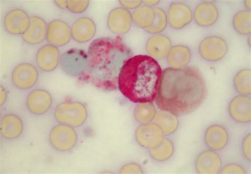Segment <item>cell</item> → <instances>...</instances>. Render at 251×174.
<instances>
[{
	"mask_svg": "<svg viewBox=\"0 0 251 174\" xmlns=\"http://www.w3.org/2000/svg\"><path fill=\"white\" fill-rule=\"evenodd\" d=\"M122 174H143L141 167L136 164H129L124 166L122 170Z\"/></svg>",
	"mask_w": 251,
	"mask_h": 174,
	"instance_id": "836d02e7",
	"label": "cell"
},
{
	"mask_svg": "<svg viewBox=\"0 0 251 174\" xmlns=\"http://www.w3.org/2000/svg\"><path fill=\"white\" fill-rule=\"evenodd\" d=\"M171 48L170 39L160 33L150 37L146 45V50L150 56L159 60L167 56Z\"/></svg>",
	"mask_w": 251,
	"mask_h": 174,
	"instance_id": "44dd1931",
	"label": "cell"
},
{
	"mask_svg": "<svg viewBox=\"0 0 251 174\" xmlns=\"http://www.w3.org/2000/svg\"><path fill=\"white\" fill-rule=\"evenodd\" d=\"M231 118L236 123L248 124L251 121V99L249 96L235 97L228 106Z\"/></svg>",
	"mask_w": 251,
	"mask_h": 174,
	"instance_id": "5bb4252c",
	"label": "cell"
},
{
	"mask_svg": "<svg viewBox=\"0 0 251 174\" xmlns=\"http://www.w3.org/2000/svg\"><path fill=\"white\" fill-rule=\"evenodd\" d=\"M204 143L210 150L220 151L227 146L229 134L224 126L214 124L208 127L204 133Z\"/></svg>",
	"mask_w": 251,
	"mask_h": 174,
	"instance_id": "9a60e30c",
	"label": "cell"
},
{
	"mask_svg": "<svg viewBox=\"0 0 251 174\" xmlns=\"http://www.w3.org/2000/svg\"><path fill=\"white\" fill-rule=\"evenodd\" d=\"M38 72L34 65L29 63H22L16 66L12 73L13 83L17 88L29 89L37 82Z\"/></svg>",
	"mask_w": 251,
	"mask_h": 174,
	"instance_id": "ba28073f",
	"label": "cell"
},
{
	"mask_svg": "<svg viewBox=\"0 0 251 174\" xmlns=\"http://www.w3.org/2000/svg\"><path fill=\"white\" fill-rule=\"evenodd\" d=\"M133 18L130 11L120 7L112 10L108 15V27L115 34L124 35L131 29Z\"/></svg>",
	"mask_w": 251,
	"mask_h": 174,
	"instance_id": "9c48e42d",
	"label": "cell"
},
{
	"mask_svg": "<svg viewBox=\"0 0 251 174\" xmlns=\"http://www.w3.org/2000/svg\"><path fill=\"white\" fill-rule=\"evenodd\" d=\"M28 110L36 115H42L47 112L52 104L50 94L46 90L37 89L32 91L27 98Z\"/></svg>",
	"mask_w": 251,
	"mask_h": 174,
	"instance_id": "ac0fdd59",
	"label": "cell"
},
{
	"mask_svg": "<svg viewBox=\"0 0 251 174\" xmlns=\"http://www.w3.org/2000/svg\"><path fill=\"white\" fill-rule=\"evenodd\" d=\"M71 38V29L67 23L56 19L49 24L46 40L49 44L62 47L69 43Z\"/></svg>",
	"mask_w": 251,
	"mask_h": 174,
	"instance_id": "30bf717a",
	"label": "cell"
},
{
	"mask_svg": "<svg viewBox=\"0 0 251 174\" xmlns=\"http://www.w3.org/2000/svg\"><path fill=\"white\" fill-rule=\"evenodd\" d=\"M30 17L24 10L19 9L10 11L4 18V26L6 31L13 35H23L27 30Z\"/></svg>",
	"mask_w": 251,
	"mask_h": 174,
	"instance_id": "8fae6325",
	"label": "cell"
},
{
	"mask_svg": "<svg viewBox=\"0 0 251 174\" xmlns=\"http://www.w3.org/2000/svg\"><path fill=\"white\" fill-rule=\"evenodd\" d=\"M59 51L57 47L45 45L39 49L36 54V63L38 68L45 72L55 70L59 63Z\"/></svg>",
	"mask_w": 251,
	"mask_h": 174,
	"instance_id": "d6986e66",
	"label": "cell"
},
{
	"mask_svg": "<svg viewBox=\"0 0 251 174\" xmlns=\"http://www.w3.org/2000/svg\"><path fill=\"white\" fill-rule=\"evenodd\" d=\"M167 18L172 28L180 30L192 22L193 14L187 5L182 3H173L168 10Z\"/></svg>",
	"mask_w": 251,
	"mask_h": 174,
	"instance_id": "7c38bea8",
	"label": "cell"
},
{
	"mask_svg": "<svg viewBox=\"0 0 251 174\" xmlns=\"http://www.w3.org/2000/svg\"><path fill=\"white\" fill-rule=\"evenodd\" d=\"M145 5H147L150 6V7L152 8V6H154L159 4L160 1H143Z\"/></svg>",
	"mask_w": 251,
	"mask_h": 174,
	"instance_id": "74e56055",
	"label": "cell"
},
{
	"mask_svg": "<svg viewBox=\"0 0 251 174\" xmlns=\"http://www.w3.org/2000/svg\"><path fill=\"white\" fill-rule=\"evenodd\" d=\"M251 1H244V5H245L246 7L249 9H251Z\"/></svg>",
	"mask_w": 251,
	"mask_h": 174,
	"instance_id": "f35d334b",
	"label": "cell"
},
{
	"mask_svg": "<svg viewBox=\"0 0 251 174\" xmlns=\"http://www.w3.org/2000/svg\"><path fill=\"white\" fill-rule=\"evenodd\" d=\"M156 115L155 106L152 102L138 103L135 106L134 115L138 123H150L155 119Z\"/></svg>",
	"mask_w": 251,
	"mask_h": 174,
	"instance_id": "484cf974",
	"label": "cell"
},
{
	"mask_svg": "<svg viewBox=\"0 0 251 174\" xmlns=\"http://www.w3.org/2000/svg\"><path fill=\"white\" fill-rule=\"evenodd\" d=\"M132 56L120 36L97 38L88 49L84 78L101 91L115 90L123 67Z\"/></svg>",
	"mask_w": 251,
	"mask_h": 174,
	"instance_id": "7a4b0ae2",
	"label": "cell"
},
{
	"mask_svg": "<svg viewBox=\"0 0 251 174\" xmlns=\"http://www.w3.org/2000/svg\"><path fill=\"white\" fill-rule=\"evenodd\" d=\"M191 59V53L187 47L176 45L172 48L167 55V62L171 68L181 69L186 68Z\"/></svg>",
	"mask_w": 251,
	"mask_h": 174,
	"instance_id": "7402d4cb",
	"label": "cell"
},
{
	"mask_svg": "<svg viewBox=\"0 0 251 174\" xmlns=\"http://www.w3.org/2000/svg\"><path fill=\"white\" fill-rule=\"evenodd\" d=\"M219 17V10L216 6L210 2H202L198 4L194 12L196 23L202 27L213 25Z\"/></svg>",
	"mask_w": 251,
	"mask_h": 174,
	"instance_id": "ffe728a7",
	"label": "cell"
},
{
	"mask_svg": "<svg viewBox=\"0 0 251 174\" xmlns=\"http://www.w3.org/2000/svg\"><path fill=\"white\" fill-rule=\"evenodd\" d=\"M228 46L224 39L218 36H209L202 40L199 46L201 57L206 61L216 62L227 54Z\"/></svg>",
	"mask_w": 251,
	"mask_h": 174,
	"instance_id": "5b68a950",
	"label": "cell"
},
{
	"mask_svg": "<svg viewBox=\"0 0 251 174\" xmlns=\"http://www.w3.org/2000/svg\"><path fill=\"white\" fill-rule=\"evenodd\" d=\"M48 26L42 18L38 16L30 17L29 27L22 35L24 41L31 45L41 44L46 38Z\"/></svg>",
	"mask_w": 251,
	"mask_h": 174,
	"instance_id": "2e32d148",
	"label": "cell"
},
{
	"mask_svg": "<svg viewBox=\"0 0 251 174\" xmlns=\"http://www.w3.org/2000/svg\"><path fill=\"white\" fill-rule=\"evenodd\" d=\"M6 99V92L3 87L1 86V105L4 104Z\"/></svg>",
	"mask_w": 251,
	"mask_h": 174,
	"instance_id": "8d00e7d4",
	"label": "cell"
},
{
	"mask_svg": "<svg viewBox=\"0 0 251 174\" xmlns=\"http://www.w3.org/2000/svg\"><path fill=\"white\" fill-rule=\"evenodd\" d=\"M77 139L76 133L72 126L63 124L54 127L50 136L52 146L61 151H69L74 148Z\"/></svg>",
	"mask_w": 251,
	"mask_h": 174,
	"instance_id": "8992f818",
	"label": "cell"
},
{
	"mask_svg": "<svg viewBox=\"0 0 251 174\" xmlns=\"http://www.w3.org/2000/svg\"><path fill=\"white\" fill-rule=\"evenodd\" d=\"M134 24L142 29H147L153 24L155 14L153 8L147 5H141L132 13Z\"/></svg>",
	"mask_w": 251,
	"mask_h": 174,
	"instance_id": "d4e9b609",
	"label": "cell"
},
{
	"mask_svg": "<svg viewBox=\"0 0 251 174\" xmlns=\"http://www.w3.org/2000/svg\"><path fill=\"white\" fill-rule=\"evenodd\" d=\"M24 130L22 120L13 114L5 115L1 122V133L6 139H14L21 135Z\"/></svg>",
	"mask_w": 251,
	"mask_h": 174,
	"instance_id": "603a6c76",
	"label": "cell"
},
{
	"mask_svg": "<svg viewBox=\"0 0 251 174\" xmlns=\"http://www.w3.org/2000/svg\"><path fill=\"white\" fill-rule=\"evenodd\" d=\"M220 172L221 174H246L245 170L236 164H229L225 166Z\"/></svg>",
	"mask_w": 251,
	"mask_h": 174,
	"instance_id": "d6a6232c",
	"label": "cell"
},
{
	"mask_svg": "<svg viewBox=\"0 0 251 174\" xmlns=\"http://www.w3.org/2000/svg\"><path fill=\"white\" fill-rule=\"evenodd\" d=\"M162 73L155 59L148 55L131 57L121 70L118 88L132 102H152L156 98Z\"/></svg>",
	"mask_w": 251,
	"mask_h": 174,
	"instance_id": "3957f363",
	"label": "cell"
},
{
	"mask_svg": "<svg viewBox=\"0 0 251 174\" xmlns=\"http://www.w3.org/2000/svg\"><path fill=\"white\" fill-rule=\"evenodd\" d=\"M54 2L59 8L67 9V1H55Z\"/></svg>",
	"mask_w": 251,
	"mask_h": 174,
	"instance_id": "d590c367",
	"label": "cell"
},
{
	"mask_svg": "<svg viewBox=\"0 0 251 174\" xmlns=\"http://www.w3.org/2000/svg\"><path fill=\"white\" fill-rule=\"evenodd\" d=\"M242 151L243 155L249 161L251 159V135L248 134L244 138L242 144Z\"/></svg>",
	"mask_w": 251,
	"mask_h": 174,
	"instance_id": "1f68e13d",
	"label": "cell"
},
{
	"mask_svg": "<svg viewBox=\"0 0 251 174\" xmlns=\"http://www.w3.org/2000/svg\"><path fill=\"white\" fill-rule=\"evenodd\" d=\"M155 123L160 127L166 136L173 134L179 125L177 116L173 113L164 110H161L156 114Z\"/></svg>",
	"mask_w": 251,
	"mask_h": 174,
	"instance_id": "cb8c5ba5",
	"label": "cell"
},
{
	"mask_svg": "<svg viewBox=\"0 0 251 174\" xmlns=\"http://www.w3.org/2000/svg\"><path fill=\"white\" fill-rule=\"evenodd\" d=\"M73 39L79 43L91 41L96 33V25L92 19L88 17L78 18L73 24L71 28Z\"/></svg>",
	"mask_w": 251,
	"mask_h": 174,
	"instance_id": "e0dca14e",
	"label": "cell"
},
{
	"mask_svg": "<svg viewBox=\"0 0 251 174\" xmlns=\"http://www.w3.org/2000/svg\"><path fill=\"white\" fill-rule=\"evenodd\" d=\"M155 17L154 22L150 27L145 29L151 34H159L167 28L168 25L167 15L164 10L160 8H154Z\"/></svg>",
	"mask_w": 251,
	"mask_h": 174,
	"instance_id": "f546056e",
	"label": "cell"
},
{
	"mask_svg": "<svg viewBox=\"0 0 251 174\" xmlns=\"http://www.w3.org/2000/svg\"><path fill=\"white\" fill-rule=\"evenodd\" d=\"M120 3L123 6V7L126 9H136L142 4L143 1H140V0H137V1H120Z\"/></svg>",
	"mask_w": 251,
	"mask_h": 174,
	"instance_id": "e575fe53",
	"label": "cell"
},
{
	"mask_svg": "<svg viewBox=\"0 0 251 174\" xmlns=\"http://www.w3.org/2000/svg\"><path fill=\"white\" fill-rule=\"evenodd\" d=\"M135 137L137 142L144 148L151 149L159 146L164 138L160 127L156 124H142L138 126Z\"/></svg>",
	"mask_w": 251,
	"mask_h": 174,
	"instance_id": "52a82bcc",
	"label": "cell"
},
{
	"mask_svg": "<svg viewBox=\"0 0 251 174\" xmlns=\"http://www.w3.org/2000/svg\"><path fill=\"white\" fill-rule=\"evenodd\" d=\"M89 1L81 0V1H67V9L71 12L82 13L88 8Z\"/></svg>",
	"mask_w": 251,
	"mask_h": 174,
	"instance_id": "4dcf8cb0",
	"label": "cell"
},
{
	"mask_svg": "<svg viewBox=\"0 0 251 174\" xmlns=\"http://www.w3.org/2000/svg\"><path fill=\"white\" fill-rule=\"evenodd\" d=\"M234 29L240 34L248 35L251 32V11L244 10L236 13L233 19Z\"/></svg>",
	"mask_w": 251,
	"mask_h": 174,
	"instance_id": "4316f807",
	"label": "cell"
},
{
	"mask_svg": "<svg viewBox=\"0 0 251 174\" xmlns=\"http://www.w3.org/2000/svg\"><path fill=\"white\" fill-rule=\"evenodd\" d=\"M234 88L241 96H249L251 93V71L244 69L238 73L234 79Z\"/></svg>",
	"mask_w": 251,
	"mask_h": 174,
	"instance_id": "83f0119b",
	"label": "cell"
},
{
	"mask_svg": "<svg viewBox=\"0 0 251 174\" xmlns=\"http://www.w3.org/2000/svg\"><path fill=\"white\" fill-rule=\"evenodd\" d=\"M206 92L205 82L197 69L168 68L162 73L156 104L161 110L177 117L186 116L199 108Z\"/></svg>",
	"mask_w": 251,
	"mask_h": 174,
	"instance_id": "6da1fadb",
	"label": "cell"
},
{
	"mask_svg": "<svg viewBox=\"0 0 251 174\" xmlns=\"http://www.w3.org/2000/svg\"><path fill=\"white\" fill-rule=\"evenodd\" d=\"M151 157L158 162L166 161L174 152V146L169 139H164L162 143L155 148L150 149Z\"/></svg>",
	"mask_w": 251,
	"mask_h": 174,
	"instance_id": "f1b7e54d",
	"label": "cell"
},
{
	"mask_svg": "<svg viewBox=\"0 0 251 174\" xmlns=\"http://www.w3.org/2000/svg\"><path fill=\"white\" fill-rule=\"evenodd\" d=\"M222 167V161L219 154L210 149L201 152L195 162L196 170L201 174H218Z\"/></svg>",
	"mask_w": 251,
	"mask_h": 174,
	"instance_id": "4fadbf2b",
	"label": "cell"
},
{
	"mask_svg": "<svg viewBox=\"0 0 251 174\" xmlns=\"http://www.w3.org/2000/svg\"><path fill=\"white\" fill-rule=\"evenodd\" d=\"M54 116L59 123L72 127H78L87 120L88 111L82 103L63 102L56 106Z\"/></svg>",
	"mask_w": 251,
	"mask_h": 174,
	"instance_id": "277c9868",
	"label": "cell"
}]
</instances>
